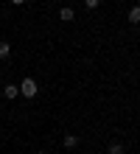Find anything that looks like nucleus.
Wrapping results in <instances>:
<instances>
[{
	"label": "nucleus",
	"mask_w": 140,
	"mask_h": 154,
	"mask_svg": "<svg viewBox=\"0 0 140 154\" xmlns=\"http://www.w3.org/2000/svg\"><path fill=\"white\" fill-rule=\"evenodd\" d=\"M36 90H39V87H36V81H34V79H23L20 93H23L25 98H34V95H36Z\"/></svg>",
	"instance_id": "obj_1"
},
{
	"label": "nucleus",
	"mask_w": 140,
	"mask_h": 154,
	"mask_svg": "<svg viewBox=\"0 0 140 154\" xmlns=\"http://www.w3.org/2000/svg\"><path fill=\"white\" fill-rule=\"evenodd\" d=\"M17 93H20L17 84H6V87H3V95H6V98H17Z\"/></svg>",
	"instance_id": "obj_2"
},
{
	"label": "nucleus",
	"mask_w": 140,
	"mask_h": 154,
	"mask_svg": "<svg viewBox=\"0 0 140 154\" xmlns=\"http://www.w3.org/2000/svg\"><path fill=\"white\" fill-rule=\"evenodd\" d=\"M59 17H62L64 23H70V20H73V17H76V14H73V8H67V6H64L62 11H59Z\"/></svg>",
	"instance_id": "obj_3"
},
{
	"label": "nucleus",
	"mask_w": 140,
	"mask_h": 154,
	"mask_svg": "<svg viewBox=\"0 0 140 154\" xmlns=\"http://www.w3.org/2000/svg\"><path fill=\"white\" fill-rule=\"evenodd\" d=\"M129 23H140V6H135L132 11H129Z\"/></svg>",
	"instance_id": "obj_4"
},
{
	"label": "nucleus",
	"mask_w": 140,
	"mask_h": 154,
	"mask_svg": "<svg viewBox=\"0 0 140 154\" xmlns=\"http://www.w3.org/2000/svg\"><path fill=\"white\" fill-rule=\"evenodd\" d=\"M76 143H79V137H76V134H64V146H67V149H73Z\"/></svg>",
	"instance_id": "obj_5"
},
{
	"label": "nucleus",
	"mask_w": 140,
	"mask_h": 154,
	"mask_svg": "<svg viewBox=\"0 0 140 154\" xmlns=\"http://www.w3.org/2000/svg\"><path fill=\"white\" fill-rule=\"evenodd\" d=\"M8 51H11V45H8V42H0V59H6Z\"/></svg>",
	"instance_id": "obj_6"
},
{
	"label": "nucleus",
	"mask_w": 140,
	"mask_h": 154,
	"mask_svg": "<svg viewBox=\"0 0 140 154\" xmlns=\"http://www.w3.org/2000/svg\"><path fill=\"white\" fill-rule=\"evenodd\" d=\"M109 154H123V146H120V143H112V146H109Z\"/></svg>",
	"instance_id": "obj_7"
},
{
	"label": "nucleus",
	"mask_w": 140,
	"mask_h": 154,
	"mask_svg": "<svg viewBox=\"0 0 140 154\" xmlns=\"http://www.w3.org/2000/svg\"><path fill=\"white\" fill-rule=\"evenodd\" d=\"M98 3H101V0H84V6H87V8H98Z\"/></svg>",
	"instance_id": "obj_8"
},
{
	"label": "nucleus",
	"mask_w": 140,
	"mask_h": 154,
	"mask_svg": "<svg viewBox=\"0 0 140 154\" xmlns=\"http://www.w3.org/2000/svg\"><path fill=\"white\" fill-rule=\"evenodd\" d=\"M11 3H14V6H23V3H25V0H11Z\"/></svg>",
	"instance_id": "obj_9"
},
{
	"label": "nucleus",
	"mask_w": 140,
	"mask_h": 154,
	"mask_svg": "<svg viewBox=\"0 0 140 154\" xmlns=\"http://www.w3.org/2000/svg\"><path fill=\"white\" fill-rule=\"evenodd\" d=\"M39 154H45V151H39Z\"/></svg>",
	"instance_id": "obj_10"
}]
</instances>
